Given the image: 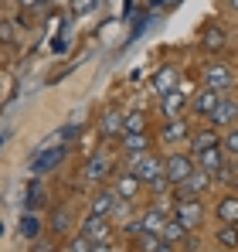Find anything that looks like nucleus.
Masks as SVG:
<instances>
[{
    "instance_id": "f257e3e1",
    "label": "nucleus",
    "mask_w": 238,
    "mask_h": 252,
    "mask_svg": "<svg viewBox=\"0 0 238 252\" xmlns=\"http://www.w3.org/2000/svg\"><path fill=\"white\" fill-rule=\"evenodd\" d=\"M129 174L140 181V184H157L163 177V160L153 157V154H140V157H129Z\"/></svg>"
},
{
    "instance_id": "f03ea898",
    "label": "nucleus",
    "mask_w": 238,
    "mask_h": 252,
    "mask_svg": "<svg viewBox=\"0 0 238 252\" xmlns=\"http://www.w3.org/2000/svg\"><path fill=\"white\" fill-rule=\"evenodd\" d=\"M194 170H198V164H194V157H187V154H170V157L163 160V177L170 181V188L184 184Z\"/></svg>"
},
{
    "instance_id": "7ed1b4c3",
    "label": "nucleus",
    "mask_w": 238,
    "mask_h": 252,
    "mask_svg": "<svg viewBox=\"0 0 238 252\" xmlns=\"http://www.w3.org/2000/svg\"><path fill=\"white\" fill-rule=\"evenodd\" d=\"M174 218H177L187 232H198L201 221H204V205H201V198H184V201H174Z\"/></svg>"
},
{
    "instance_id": "20e7f679",
    "label": "nucleus",
    "mask_w": 238,
    "mask_h": 252,
    "mask_svg": "<svg viewBox=\"0 0 238 252\" xmlns=\"http://www.w3.org/2000/svg\"><path fill=\"white\" fill-rule=\"evenodd\" d=\"M235 85V72L225 65V62H211L208 68H204V89H214L218 95L225 92V89H232Z\"/></svg>"
},
{
    "instance_id": "39448f33",
    "label": "nucleus",
    "mask_w": 238,
    "mask_h": 252,
    "mask_svg": "<svg viewBox=\"0 0 238 252\" xmlns=\"http://www.w3.org/2000/svg\"><path fill=\"white\" fill-rule=\"evenodd\" d=\"M79 235H85V239L95 246V242H109V239H113V228H109V221H106V218H99V215H85Z\"/></svg>"
},
{
    "instance_id": "423d86ee",
    "label": "nucleus",
    "mask_w": 238,
    "mask_h": 252,
    "mask_svg": "<svg viewBox=\"0 0 238 252\" xmlns=\"http://www.w3.org/2000/svg\"><path fill=\"white\" fill-rule=\"evenodd\" d=\"M208 188H211V174L194 170V174H191L184 184H177V194H174V198H177V201H184V198H201Z\"/></svg>"
},
{
    "instance_id": "0eeeda50",
    "label": "nucleus",
    "mask_w": 238,
    "mask_h": 252,
    "mask_svg": "<svg viewBox=\"0 0 238 252\" xmlns=\"http://www.w3.org/2000/svg\"><path fill=\"white\" fill-rule=\"evenodd\" d=\"M208 120H211V126H232L238 120V102L232 95H221L218 106H214V113H211Z\"/></svg>"
},
{
    "instance_id": "6e6552de",
    "label": "nucleus",
    "mask_w": 238,
    "mask_h": 252,
    "mask_svg": "<svg viewBox=\"0 0 238 252\" xmlns=\"http://www.w3.org/2000/svg\"><path fill=\"white\" fill-rule=\"evenodd\" d=\"M184 106H187V92H180V89H174V92L160 95V113H163L167 120H180Z\"/></svg>"
},
{
    "instance_id": "1a4fd4ad",
    "label": "nucleus",
    "mask_w": 238,
    "mask_h": 252,
    "mask_svg": "<svg viewBox=\"0 0 238 252\" xmlns=\"http://www.w3.org/2000/svg\"><path fill=\"white\" fill-rule=\"evenodd\" d=\"M194 164H198V170H204V174H211V177H214V174H221V170H225V154H221V147L201 150Z\"/></svg>"
},
{
    "instance_id": "9d476101",
    "label": "nucleus",
    "mask_w": 238,
    "mask_h": 252,
    "mask_svg": "<svg viewBox=\"0 0 238 252\" xmlns=\"http://www.w3.org/2000/svg\"><path fill=\"white\" fill-rule=\"evenodd\" d=\"M140 188H143V184H140L129 170H122L116 177V198L119 201H136V198H140Z\"/></svg>"
},
{
    "instance_id": "9b49d317",
    "label": "nucleus",
    "mask_w": 238,
    "mask_h": 252,
    "mask_svg": "<svg viewBox=\"0 0 238 252\" xmlns=\"http://www.w3.org/2000/svg\"><path fill=\"white\" fill-rule=\"evenodd\" d=\"M184 140H191V129L184 120H167L163 129H160V143H184Z\"/></svg>"
},
{
    "instance_id": "f8f14e48",
    "label": "nucleus",
    "mask_w": 238,
    "mask_h": 252,
    "mask_svg": "<svg viewBox=\"0 0 238 252\" xmlns=\"http://www.w3.org/2000/svg\"><path fill=\"white\" fill-rule=\"evenodd\" d=\"M218 99H221V95H218L214 89H201L198 95L191 99V109H194V116H211V113H214V106H218Z\"/></svg>"
},
{
    "instance_id": "ddd939ff",
    "label": "nucleus",
    "mask_w": 238,
    "mask_h": 252,
    "mask_svg": "<svg viewBox=\"0 0 238 252\" xmlns=\"http://www.w3.org/2000/svg\"><path fill=\"white\" fill-rule=\"evenodd\" d=\"M225 44H228L225 28H218V24H208V28H204V34H201V48H204V51H211V55H214V51H221Z\"/></svg>"
},
{
    "instance_id": "4468645a",
    "label": "nucleus",
    "mask_w": 238,
    "mask_h": 252,
    "mask_svg": "<svg viewBox=\"0 0 238 252\" xmlns=\"http://www.w3.org/2000/svg\"><path fill=\"white\" fill-rule=\"evenodd\" d=\"M177 82H180V72L174 68V65H163L157 75H153V89H157L160 95H167V92H174L177 89Z\"/></svg>"
},
{
    "instance_id": "2eb2a0df",
    "label": "nucleus",
    "mask_w": 238,
    "mask_h": 252,
    "mask_svg": "<svg viewBox=\"0 0 238 252\" xmlns=\"http://www.w3.org/2000/svg\"><path fill=\"white\" fill-rule=\"evenodd\" d=\"M122 150H126L129 157L150 154V133H122Z\"/></svg>"
},
{
    "instance_id": "dca6fc26",
    "label": "nucleus",
    "mask_w": 238,
    "mask_h": 252,
    "mask_svg": "<svg viewBox=\"0 0 238 252\" xmlns=\"http://www.w3.org/2000/svg\"><path fill=\"white\" fill-rule=\"evenodd\" d=\"M214 215H218L221 225H238V194H225V198L218 201Z\"/></svg>"
},
{
    "instance_id": "f3484780",
    "label": "nucleus",
    "mask_w": 238,
    "mask_h": 252,
    "mask_svg": "<svg viewBox=\"0 0 238 252\" xmlns=\"http://www.w3.org/2000/svg\"><path fill=\"white\" fill-rule=\"evenodd\" d=\"M116 205H119L116 191H99V194L92 198V211H89V215H99V218H109Z\"/></svg>"
},
{
    "instance_id": "a211bd4d",
    "label": "nucleus",
    "mask_w": 238,
    "mask_h": 252,
    "mask_svg": "<svg viewBox=\"0 0 238 252\" xmlns=\"http://www.w3.org/2000/svg\"><path fill=\"white\" fill-rule=\"evenodd\" d=\"M163 225H167V215H163V208H150L140 215V228L143 232H150V235H160L163 232Z\"/></svg>"
},
{
    "instance_id": "6ab92c4d",
    "label": "nucleus",
    "mask_w": 238,
    "mask_h": 252,
    "mask_svg": "<svg viewBox=\"0 0 238 252\" xmlns=\"http://www.w3.org/2000/svg\"><path fill=\"white\" fill-rule=\"evenodd\" d=\"M191 147H194V154L211 150V147H221V136H218V129H214V126H211V129H198V133L191 136Z\"/></svg>"
},
{
    "instance_id": "aec40b11",
    "label": "nucleus",
    "mask_w": 238,
    "mask_h": 252,
    "mask_svg": "<svg viewBox=\"0 0 238 252\" xmlns=\"http://www.w3.org/2000/svg\"><path fill=\"white\" fill-rule=\"evenodd\" d=\"M184 235H187V228L177 221V218H167V225H163V232H160V239L167 242V246H177V242H184Z\"/></svg>"
},
{
    "instance_id": "412c9836",
    "label": "nucleus",
    "mask_w": 238,
    "mask_h": 252,
    "mask_svg": "<svg viewBox=\"0 0 238 252\" xmlns=\"http://www.w3.org/2000/svg\"><path fill=\"white\" fill-rule=\"evenodd\" d=\"M85 177H89L92 184H102V181L109 177V164H106V157H92V160L85 164Z\"/></svg>"
},
{
    "instance_id": "4be33fe9",
    "label": "nucleus",
    "mask_w": 238,
    "mask_h": 252,
    "mask_svg": "<svg viewBox=\"0 0 238 252\" xmlns=\"http://www.w3.org/2000/svg\"><path fill=\"white\" fill-rule=\"evenodd\" d=\"M122 116H126V113L109 109V113L102 116V133H106V136H122Z\"/></svg>"
},
{
    "instance_id": "5701e85b",
    "label": "nucleus",
    "mask_w": 238,
    "mask_h": 252,
    "mask_svg": "<svg viewBox=\"0 0 238 252\" xmlns=\"http://www.w3.org/2000/svg\"><path fill=\"white\" fill-rule=\"evenodd\" d=\"M122 133H147V116L143 113H126L122 116Z\"/></svg>"
},
{
    "instance_id": "b1692460",
    "label": "nucleus",
    "mask_w": 238,
    "mask_h": 252,
    "mask_svg": "<svg viewBox=\"0 0 238 252\" xmlns=\"http://www.w3.org/2000/svg\"><path fill=\"white\" fill-rule=\"evenodd\" d=\"M218 246L221 249H238V225H221L218 228Z\"/></svg>"
},
{
    "instance_id": "393cba45",
    "label": "nucleus",
    "mask_w": 238,
    "mask_h": 252,
    "mask_svg": "<svg viewBox=\"0 0 238 252\" xmlns=\"http://www.w3.org/2000/svg\"><path fill=\"white\" fill-rule=\"evenodd\" d=\"M51 228H55L58 235L68 228V208H55V211H51Z\"/></svg>"
},
{
    "instance_id": "a878e982",
    "label": "nucleus",
    "mask_w": 238,
    "mask_h": 252,
    "mask_svg": "<svg viewBox=\"0 0 238 252\" xmlns=\"http://www.w3.org/2000/svg\"><path fill=\"white\" fill-rule=\"evenodd\" d=\"M61 157H65V150H51V154H44V157H41L38 164H34V170H48V167H55V164H58V160H61Z\"/></svg>"
},
{
    "instance_id": "bb28decb",
    "label": "nucleus",
    "mask_w": 238,
    "mask_h": 252,
    "mask_svg": "<svg viewBox=\"0 0 238 252\" xmlns=\"http://www.w3.org/2000/svg\"><path fill=\"white\" fill-rule=\"evenodd\" d=\"M160 242H163L160 235H150V232H143V235H140V252H157V249H160Z\"/></svg>"
},
{
    "instance_id": "cd10ccee",
    "label": "nucleus",
    "mask_w": 238,
    "mask_h": 252,
    "mask_svg": "<svg viewBox=\"0 0 238 252\" xmlns=\"http://www.w3.org/2000/svg\"><path fill=\"white\" fill-rule=\"evenodd\" d=\"M68 252H92V242H89L85 235H75V239L68 242Z\"/></svg>"
},
{
    "instance_id": "c85d7f7f",
    "label": "nucleus",
    "mask_w": 238,
    "mask_h": 252,
    "mask_svg": "<svg viewBox=\"0 0 238 252\" xmlns=\"http://www.w3.org/2000/svg\"><path fill=\"white\" fill-rule=\"evenodd\" d=\"M221 147H225L228 154H238V129H228V136L221 140Z\"/></svg>"
},
{
    "instance_id": "c756f323",
    "label": "nucleus",
    "mask_w": 238,
    "mask_h": 252,
    "mask_svg": "<svg viewBox=\"0 0 238 252\" xmlns=\"http://www.w3.org/2000/svg\"><path fill=\"white\" fill-rule=\"evenodd\" d=\"M38 232H41V221H38V218H31V215H28V218H24V235H28V239H34Z\"/></svg>"
},
{
    "instance_id": "7c9ffc66",
    "label": "nucleus",
    "mask_w": 238,
    "mask_h": 252,
    "mask_svg": "<svg viewBox=\"0 0 238 252\" xmlns=\"http://www.w3.org/2000/svg\"><path fill=\"white\" fill-rule=\"evenodd\" d=\"M0 41H14V28L10 24H0Z\"/></svg>"
},
{
    "instance_id": "2f4dec72",
    "label": "nucleus",
    "mask_w": 238,
    "mask_h": 252,
    "mask_svg": "<svg viewBox=\"0 0 238 252\" xmlns=\"http://www.w3.org/2000/svg\"><path fill=\"white\" fill-rule=\"evenodd\" d=\"M92 252H113V246H109V242H95V246H92Z\"/></svg>"
},
{
    "instance_id": "473e14b6",
    "label": "nucleus",
    "mask_w": 238,
    "mask_h": 252,
    "mask_svg": "<svg viewBox=\"0 0 238 252\" xmlns=\"http://www.w3.org/2000/svg\"><path fill=\"white\" fill-rule=\"evenodd\" d=\"M44 0H21V7H41Z\"/></svg>"
},
{
    "instance_id": "72a5a7b5",
    "label": "nucleus",
    "mask_w": 238,
    "mask_h": 252,
    "mask_svg": "<svg viewBox=\"0 0 238 252\" xmlns=\"http://www.w3.org/2000/svg\"><path fill=\"white\" fill-rule=\"evenodd\" d=\"M157 252H174V246H167V242H160V249Z\"/></svg>"
},
{
    "instance_id": "f704fd0d",
    "label": "nucleus",
    "mask_w": 238,
    "mask_h": 252,
    "mask_svg": "<svg viewBox=\"0 0 238 252\" xmlns=\"http://www.w3.org/2000/svg\"><path fill=\"white\" fill-rule=\"evenodd\" d=\"M232 10H235V14H238V0H232Z\"/></svg>"
},
{
    "instance_id": "c9c22d12",
    "label": "nucleus",
    "mask_w": 238,
    "mask_h": 252,
    "mask_svg": "<svg viewBox=\"0 0 238 252\" xmlns=\"http://www.w3.org/2000/svg\"><path fill=\"white\" fill-rule=\"evenodd\" d=\"M0 3H7V0H0Z\"/></svg>"
},
{
    "instance_id": "e433bc0d",
    "label": "nucleus",
    "mask_w": 238,
    "mask_h": 252,
    "mask_svg": "<svg viewBox=\"0 0 238 252\" xmlns=\"http://www.w3.org/2000/svg\"><path fill=\"white\" fill-rule=\"evenodd\" d=\"M113 252H116V249H113Z\"/></svg>"
},
{
    "instance_id": "4c0bfd02",
    "label": "nucleus",
    "mask_w": 238,
    "mask_h": 252,
    "mask_svg": "<svg viewBox=\"0 0 238 252\" xmlns=\"http://www.w3.org/2000/svg\"><path fill=\"white\" fill-rule=\"evenodd\" d=\"M221 252H225V249H221Z\"/></svg>"
}]
</instances>
